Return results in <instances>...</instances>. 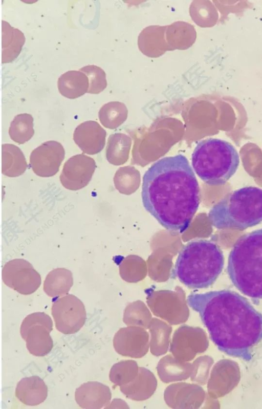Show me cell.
<instances>
[{
    "label": "cell",
    "mask_w": 262,
    "mask_h": 409,
    "mask_svg": "<svg viewBox=\"0 0 262 409\" xmlns=\"http://www.w3.org/2000/svg\"><path fill=\"white\" fill-rule=\"evenodd\" d=\"M207 346L206 335L202 329L184 325L175 331L170 351L178 360L187 362L204 352Z\"/></svg>",
    "instance_id": "cell-10"
},
{
    "label": "cell",
    "mask_w": 262,
    "mask_h": 409,
    "mask_svg": "<svg viewBox=\"0 0 262 409\" xmlns=\"http://www.w3.org/2000/svg\"><path fill=\"white\" fill-rule=\"evenodd\" d=\"M64 156L65 150L60 143L48 141L32 151L30 165L36 175L50 177L59 171Z\"/></svg>",
    "instance_id": "cell-11"
},
{
    "label": "cell",
    "mask_w": 262,
    "mask_h": 409,
    "mask_svg": "<svg viewBox=\"0 0 262 409\" xmlns=\"http://www.w3.org/2000/svg\"><path fill=\"white\" fill-rule=\"evenodd\" d=\"M111 397L109 387L97 381L84 383L75 392V401L83 408H101L108 405Z\"/></svg>",
    "instance_id": "cell-16"
},
{
    "label": "cell",
    "mask_w": 262,
    "mask_h": 409,
    "mask_svg": "<svg viewBox=\"0 0 262 409\" xmlns=\"http://www.w3.org/2000/svg\"><path fill=\"white\" fill-rule=\"evenodd\" d=\"M95 160L85 155L78 154L64 164L59 177L62 185L70 190H77L88 185L96 168Z\"/></svg>",
    "instance_id": "cell-12"
},
{
    "label": "cell",
    "mask_w": 262,
    "mask_h": 409,
    "mask_svg": "<svg viewBox=\"0 0 262 409\" xmlns=\"http://www.w3.org/2000/svg\"><path fill=\"white\" fill-rule=\"evenodd\" d=\"M193 169L199 177L210 186L224 185L235 173L239 156L229 142L217 138L199 141L191 156Z\"/></svg>",
    "instance_id": "cell-6"
},
{
    "label": "cell",
    "mask_w": 262,
    "mask_h": 409,
    "mask_svg": "<svg viewBox=\"0 0 262 409\" xmlns=\"http://www.w3.org/2000/svg\"><path fill=\"white\" fill-rule=\"evenodd\" d=\"M167 26L151 25L144 28L138 37V46L144 55L157 58L171 51L166 39Z\"/></svg>",
    "instance_id": "cell-17"
},
{
    "label": "cell",
    "mask_w": 262,
    "mask_h": 409,
    "mask_svg": "<svg viewBox=\"0 0 262 409\" xmlns=\"http://www.w3.org/2000/svg\"><path fill=\"white\" fill-rule=\"evenodd\" d=\"M15 396L27 405L35 406L43 402L48 396V387L37 376L21 379L15 389Z\"/></svg>",
    "instance_id": "cell-19"
},
{
    "label": "cell",
    "mask_w": 262,
    "mask_h": 409,
    "mask_svg": "<svg viewBox=\"0 0 262 409\" xmlns=\"http://www.w3.org/2000/svg\"><path fill=\"white\" fill-rule=\"evenodd\" d=\"M52 330L53 321L50 316L38 312L29 314L24 319L20 333L31 354L44 356L51 352L53 347L50 335Z\"/></svg>",
    "instance_id": "cell-7"
},
{
    "label": "cell",
    "mask_w": 262,
    "mask_h": 409,
    "mask_svg": "<svg viewBox=\"0 0 262 409\" xmlns=\"http://www.w3.org/2000/svg\"><path fill=\"white\" fill-rule=\"evenodd\" d=\"M28 165L25 155L17 146L12 144L2 145V173L8 177L23 174Z\"/></svg>",
    "instance_id": "cell-24"
},
{
    "label": "cell",
    "mask_w": 262,
    "mask_h": 409,
    "mask_svg": "<svg viewBox=\"0 0 262 409\" xmlns=\"http://www.w3.org/2000/svg\"><path fill=\"white\" fill-rule=\"evenodd\" d=\"M51 313L56 329L64 334L79 331L85 324L86 317L84 304L73 294H67L54 300Z\"/></svg>",
    "instance_id": "cell-8"
},
{
    "label": "cell",
    "mask_w": 262,
    "mask_h": 409,
    "mask_svg": "<svg viewBox=\"0 0 262 409\" xmlns=\"http://www.w3.org/2000/svg\"><path fill=\"white\" fill-rule=\"evenodd\" d=\"M227 272L243 294L262 299V229L241 236L228 257Z\"/></svg>",
    "instance_id": "cell-4"
},
{
    "label": "cell",
    "mask_w": 262,
    "mask_h": 409,
    "mask_svg": "<svg viewBox=\"0 0 262 409\" xmlns=\"http://www.w3.org/2000/svg\"><path fill=\"white\" fill-rule=\"evenodd\" d=\"M105 132L95 121H84L78 125L73 133V140L84 154L99 153L105 143Z\"/></svg>",
    "instance_id": "cell-15"
},
{
    "label": "cell",
    "mask_w": 262,
    "mask_h": 409,
    "mask_svg": "<svg viewBox=\"0 0 262 409\" xmlns=\"http://www.w3.org/2000/svg\"><path fill=\"white\" fill-rule=\"evenodd\" d=\"M25 36L19 29L2 21V63L13 61L19 55L25 42Z\"/></svg>",
    "instance_id": "cell-22"
},
{
    "label": "cell",
    "mask_w": 262,
    "mask_h": 409,
    "mask_svg": "<svg viewBox=\"0 0 262 409\" xmlns=\"http://www.w3.org/2000/svg\"><path fill=\"white\" fill-rule=\"evenodd\" d=\"M148 329L150 333L151 353L156 356L165 354L169 348L172 327L162 320L153 318Z\"/></svg>",
    "instance_id": "cell-27"
},
{
    "label": "cell",
    "mask_w": 262,
    "mask_h": 409,
    "mask_svg": "<svg viewBox=\"0 0 262 409\" xmlns=\"http://www.w3.org/2000/svg\"><path fill=\"white\" fill-rule=\"evenodd\" d=\"M113 346L121 355L141 358L148 351V333L144 328L137 326L122 328L114 335Z\"/></svg>",
    "instance_id": "cell-13"
},
{
    "label": "cell",
    "mask_w": 262,
    "mask_h": 409,
    "mask_svg": "<svg viewBox=\"0 0 262 409\" xmlns=\"http://www.w3.org/2000/svg\"><path fill=\"white\" fill-rule=\"evenodd\" d=\"M157 387V380L149 370L139 367L138 375L128 383L120 386L121 392L128 398L143 401L150 398Z\"/></svg>",
    "instance_id": "cell-18"
},
{
    "label": "cell",
    "mask_w": 262,
    "mask_h": 409,
    "mask_svg": "<svg viewBox=\"0 0 262 409\" xmlns=\"http://www.w3.org/2000/svg\"><path fill=\"white\" fill-rule=\"evenodd\" d=\"M124 108L122 103L116 101L104 104L98 113L100 122L105 127H110Z\"/></svg>",
    "instance_id": "cell-32"
},
{
    "label": "cell",
    "mask_w": 262,
    "mask_h": 409,
    "mask_svg": "<svg viewBox=\"0 0 262 409\" xmlns=\"http://www.w3.org/2000/svg\"><path fill=\"white\" fill-rule=\"evenodd\" d=\"M224 265L223 253L216 243L205 239L194 240L179 252L171 277L190 289L207 288L215 282Z\"/></svg>",
    "instance_id": "cell-3"
},
{
    "label": "cell",
    "mask_w": 262,
    "mask_h": 409,
    "mask_svg": "<svg viewBox=\"0 0 262 409\" xmlns=\"http://www.w3.org/2000/svg\"><path fill=\"white\" fill-rule=\"evenodd\" d=\"M88 77L89 87L88 93L98 94L107 87L106 74L100 67L96 65H88L79 69Z\"/></svg>",
    "instance_id": "cell-31"
},
{
    "label": "cell",
    "mask_w": 262,
    "mask_h": 409,
    "mask_svg": "<svg viewBox=\"0 0 262 409\" xmlns=\"http://www.w3.org/2000/svg\"><path fill=\"white\" fill-rule=\"evenodd\" d=\"M209 363L210 358L207 356H201L196 359L192 363L191 380L199 384H204L207 378Z\"/></svg>",
    "instance_id": "cell-33"
},
{
    "label": "cell",
    "mask_w": 262,
    "mask_h": 409,
    "mask_svg": "<svg viewBox=\"0 0 262 409\" xmlns=\"http://www.w3.org/2000/svg\"><path fill=\"white\" fill-rule=\"evenodd\" d=\"M152 318L150 313L145 307L136 305L126 309L123 320L128 326H137L148 329Z\"/></svg>",
    "instance_id": "cell-30"
},
{
    "label": "cell",
    "mask_w": 262,
    "mask_h": 409,
    "mask_svg": "<svg viewBox=\"0 0 262 409\" xmlns=\"http://www.w3.org/2000/svg\"><path fill=\"white\" fill-rule=\"evenodd\" d=\"M189 11L193 22L202 28L212 27L221 20L220 12L213 1H193Z\"/></svg>",
    "instance_id": "cell-26"
},
{
    "label": "cell",
    "mask_w": 262,
    "mask_h": 409,
    "mask_svg": "<svg viewBox=\"0 0 262 409\" xmlns=\"http://www.w3.org/2000/svg\"><path fill=\"white\" fill-rule=\"evenodd\" d=\"M57 86L61 95L69 99H76L88 93L89 79L80 71H68L58 78Z\"/></svg>",
    "instance_id": "cell-23"
},
{
    "label": "cell",
    "mask_w": 262,
    "mask_h": 409,
    "mask_svg": "<svg viewBox=\"0 0 262 409\" xmlns=\"http://www.w3.org/2000/svg\"><path fill=\"white\" fill-rule=\"evenodd\" d=\"M33 118L31 114H19L11 121L9 135L15 142L22 144L31 139L34 134Z\"/></svg>",
    "instance_id": "cell-28"
},
{
    "label": "cell",
    "mask_w": 262,
    "mask_h": 409,
    "mask_svg": "<svg viewBox=\"0 0 262 409\" xmlns=\"http://www.w3.org/2000/svg\"><path fill=\"white\" fill-rule=\"evenodd\" d=\"M137 363L132 360H122L114 364L111 369V381L118 386L125 385L133 380L138 375Z\"/></svg>",
    "instance_id": "cell-29"
},
{
    "label": "cell",
    "mask_w": 262,
    "mask_h": 409,
    "mask_svg": "<svg viewBox=\"0 0 262 409\" xmlns=\"http://www.w3.org/2000/svg\"><path fill=\"white\" fill-rule=\"evenodd\" d=\"M187 303L199 313L218 349L250 361L262 341V314L245 297L230 290L191 293Z\"/></svg>",
    "instance_id": "cell-1"
},
{
    "label": "cell",
    "mask_w": 262,
    "mask_h": 409,
    "mask_svg": "<svg viewBox=\"0 0 262 409\" xmlns=\"http://www.w3.org/2000/svg\"><path fill=\"white\" fill-rule=\"evenodd\" d=\"M2 278L7 286L23 295L35 292L41 282L39 273L29 262L23 259L7 262L2 270Z\"/></svg>",
    "instance_id": "cell-9"
},
{
    "label": "cell",
    "mask_w": 262,
    "mask_h": 409,
    "mask_svg": "<svg viewBox=\"0 0 262 409\" xmlns=\"http://www.w3.org/2000/svg\"><path fill=\"white\" fill-rule=\"evenodd\" d=\"M204 396V391L200 386L186 382L170 384L164 393L167 405L178 409L198 408L202 405Z\"/></svg>",
    "instance_id": "cell-14"
},
{
    "label": "cell",
    "mask_w": 262,
    "mask_h": 409,
    "mask_svg": "<svg viewBox=\"0 0 262 409\" xmlns=\"http://www.w3.org/2000/svg\"><path fill=\"white\" fill-rule=\"evenodd\" d=\"M157 371L160 379L164 383L185 380L191 376L192 364L168 354L160 360Z\"/></svg>",
    "instance_id": "cell-20"
},
{
    "label": "cell",
    "mask_w": 262,
    "mask_h": 409,
    "mask_svg": "<svg viewBox=\"0 0 262 409\" xmlns=\"http://www.w3.org/2000/svg\"><path fill=\"white\" fill-rule=\"evenodd\" d=\"M73 285L72 272L64 268H58L47 274L43 289L49 296L59 297L68 294Z\"/></svg>",
    "instance_id": "cell-25"
},
{
    "label": "cell",
    "mask_w": 262,
    "mask_h": 409,
    "mask_svg": "<svg viewBox=\"0 0 262 409\" xmlns=\"http://www.w3.org/2000/svg\"><path fill=\"white\" fill-rule=\"evenodd\" d=\"M141 197L145 210L165 229L185 231L200 202L199 183L187 158L178 154L154 163L143 177Z\"/></svg>",
    "instance_id": "cell-2"
},
{
    "label": "cell",
    "mask_w": 262,
    "mask_h": 409,
    "mask_svg": "<svg viewBox=\"0 0 262 409\" xmlns=\"http://www.w3.org/2000/svg\"><path fill=\"white\" fill-rule=\"evenodd\" d=\"M196 38L195 28L189 23L177 21L167 26L166 39L171 51L188 49L193 45Z\"/></svg>",
    "instance_id": "cell-21"
},
{
    "label": "cell",
    "mask_w": 262,
    "mask_h": 409,
    "mask_svg": "<svg viewBox=\"0 0 262 409\" xmlns=\"http://www.w3.org/2000/svg\"><path fill=\"white\" fill-rule=\"evenodd\" d=\"M211 224L219 229L243 230L262 222V189L247 186L226 195L210 209Z\"/></svg>",
    "instance_id": "cell-5"
}]
</instances>
